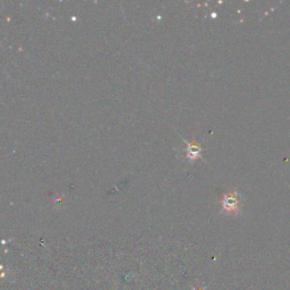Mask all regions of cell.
Returning a JSON list of instances; mask_svg holds the SVG:
<instances>
[{"instance_id":"obj_1","label":"cell","mask_w":290,"mask_h":290,"mask_svg":"<svg viewBox=\"0 0 290 290\" xmlns=\"http://www.w3.org/2000/svg\"><path fill=\"white\" fill-rule=\"evenodd\" d=\"M222 208L227 213H237L240 206V198L237 192L231 190V192L226 193L222 197Z\"/></svg>"},{"instance_id":"obj_2","label":"cell","mask_w":290,"mask_h":290,"mask_svg":"<svg viewBox=\"0 0 290 290\" xmlns=\"http://www.w3.org/2000/svg\"><path fill=\"white\" fill-rule=\"evenodd\" d=\"M187 144V149H186V152H187V158L189 160H195L201 157L202 149L196 142H186Z\"/></svg>"}]
</instances>
